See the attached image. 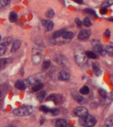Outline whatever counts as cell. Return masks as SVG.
<instances>
[{"mask_svg":"<svg viewBox=\"0 0 113 127\" xmlns=\"http://www.w3.org/2000/svg\"><path fill=\"white\" fill-rule=\"evenodd\" d=\"M75 60L77 65L79 66H85L87 63V58L85 55V53H84L81 50H76L74 54Z\"/></svg>","mask_w":113,"mask_h":127,"instance_id":"cell-1","label":"cell"},{"mask_svg":"<svg viewBox=\"0 0 113 127\" xmlns=\"http://www.w3.org/2000/svg\"><path fill=\"white\" fill-rule=\"evenodd\" d=\"M33 112V108L29 105H24L14 109L13 111V114L18 116H27L32 114Z\"/></svg>","mask_w":113,"mask_h":127,"instance_id":"cell-2","label":"cell"},{"mask_svg":"<svg viewBox=\"0 0 113 127\" xmlns=\"http://www.w3.org/2000/svg\"><path fill=\"white\" fill-rule=\"evenodd\" d=\"M79 123L84 127H93L96 125L97 119L95 116L87 114L83 118H79Z\"/></svg>","mask_w":113,"mask_h":127,"instance_id":"cell-3","label":"cell"},{"mask_svg":"<svg viewBox=\"0 0 113 127\" xmlns=\"http://www.w3.org/2000/svg\"><path fill=\"white\" fill-rule=\"evenodd\" d=\"M44 76L42 74H35L31 76L28 77L27 79V83L28 85H35L38 83H40L44 79Z\"/></svg>","mask_w":113,"mask_h":127,"instance_id":"cell-4","label":"cell"},{"mask_svg":"<svg viewBox=\"0 0 113 127\" xmlns=\"http://www.w3.org/2000/svg\"><path fill=\"white\" fill-rule=\"evenodd\" d=\"M73 112H74V114L79 118H83V117H85L87 114H89L87 109L83 107H76L73 111Z\"/></svg>","mask_w":113,"mask_h":127,"instance_id":"cell-5","label":"cell"},{"mask_svg":"<svg viewBox=\"0 0 113 127\" xmlns=\"http://www.w3.org/2000/svg\"><path fill=\"white\" fill-rule=\"evenodd\" d=\"M91 35V32L89 30H82L79 32L78 34V38L80 40H85L89 38Z\"/></svg>","mask_w":113,"mask_h":127,"instance_id":"cell-6","label":"cell"},{"mask_svg":"<svg viewBox=\"0 0 113 127\" xmlns=\"http://www.w3.org/2000/svg\"><path fill=\"white\" fill-rule=\"evenodd\" d=\"M55 61L61 66H67L69 64V62H68L66 58H64L62 55H57L55 58Z\"/></svg>","mask_w":113,"mask_h":127,"instance_id":"cell-7","label":"cell"},{"mask_svg":"<svg viewBox=\"0 0 113 127\" xmlns=\"http://www.w3.org/2000/svg\"><path fill=\"white\" fill-rule=\"evenodd\" d=\"M47 101L48 100H51V101H53L56 104L60 103L62 101V97L61 95H56V94H52V95H50L48 97H47L46 99Z\"/></svg>","mask_w":113,"mask_h":127,"instance_id":"cell-8","label":"cell"},{"mask_svg":"<svg viewBox=\"0 0 113 127\" xmlns=\"http://www.w3.org/2000/svg\"><path fill=\"white\" fill-rule=\"evenodd\" d=\"M42 23L44 25V27H45V29L47 30V31H52L54 27V23H52V21H50V20H48V19H43L42 21Z\"/></svg>","mask_w":113,"mask_h":127,"instance_id":"cell-9","label":"cell"},{"mask_svg":"<svg viewBox=\"0 0 113 127\" xmlns=\"http://www.w3.org/2000/svg\"><path fill=\"white\" fill-rule=\"evenodd\" d=\"M94 50H95V52H98L100 55L101 56H105L106 54V51L105 49L103 48L102 45L98 43L96 45H94Z\"/></svg>","mask_w":113,"mask_h":127,"instance_id":"cell-10","label":"cell"},{"mask_svg":"<svg viewBox=\"0 0 113 127\" xmlns=\"http://www.w3.org/2000/svg\"><path fill=\"white\" fill-rule=\"evenodd\" d=\"M58 78L60 81H68L70 79V74L66 71H62L58 74Z\"/></svg>","mask_w":113,"mask_h":127,"instance_id":"cell-11","label":"cell"},{"mask_svg":"<svg viewBox=\"0 0 113 127\" xmlns=\"http://www.w3.org/2000/svg\"><path fill=\"white\" fill-rule=\"evenodd\" d=\"M15 87L19 90H25L26 89V84L23 80L17 81L15 83Z\"/></svg>","mask_w":113,"mask_h":127,"instance_id":"cell-12","label":"cell"},{"mask_svg":"<svg viewBox=\"0 0 113 127\" xmlns=\"http://www.w3.org/2000/svg\"><path fill=\"white\" fill-rule=\"evenodd\" d=\"M74 99L80 105H83L87 103V99L82 95H75L74 96Z\"/></svg>","mask_w":113,"mask_h":127,"instance_id":"cell-13","label":"cell"},{"mask_svg":"<svg viewBox=\"0 0 113 127\" xmlns=\"http://www.w3.org/2000/svg\"><path fill=\"white\" fill-rule=\"evenodd\" d=\"M21 42L19 40H16L15 42H13V46L11 47V52L12 53L15 52L20 47H21Z\"/></svg>","mask_w":113,"mask_h":127,"instance_id":"cell-14","label":"cell"},{"mask_svg":"<svg viewBox=\"0 0 113 127\" xmlns=\"http://www.w3.org/2000/svg\"><path fill=\"white\" fill-rule=\"evenodd\" d=\"M55 125L56 127H68L66 121L62 119H58L56 121Z\"/></svg>","mask_w":113,"mask_h":127,"instance_id":"cell-15","label":"cell"},{"mask_svg":"<svg viewBox=\"0 0 113 127\" xmlns=\"http://www.w3.org/2000/svg\"><path fill=\"white\" fill-rule=\"evenodd\" d=\"M92 68H93V70L94 73L96 74V76H99L101 75V74H102V71H101L100 68L96 64L93 63V64H92Z\"/></svg>","mask_w":113,"mask_h":127,"instance_id":"cell-16","label":"cell"},{"mask_svg":"<svg viewBox=\"0 0 113 127\" xmlns=\"http://www.w3.org/2000/svg\"><path fill=\"white\" fill-rule=\"evenodd\" d=\"M66 31V30L65 29H60L59 30V31H56L54 32L52 36H53L54 38H59L60 36H62V34H64Z\"/></svg>","mask_w":113,"mask_h":127,"instance_id":"cell-17","label":"cell"},{"mask_svg":"<svg viewBox=\"0 0 113 127\" xmlns=\"http://www.w3.org/2000/svg\"><path fill=\"white\" fill-rule=\"evenodd\" d=\"M62 37L64 38V39H67V40H70V39H72L74 36V34L72 32L70 31H66L64 32V34H62Z\"/></svg>","mask_w":113,"mask_h":127,"instance_id":"cell-18","label":"cell"},{"mask_svg":"<svg viewBox=\"0 0 113 127\" xmlns=\"http://www.w3.org/2000/svg\"><path fill=\"white\" fill-rule=\"evenodd\" d=\"M12 41H13V38L8 36V37H6V38H3L2 40H0V45L7 46V45H9Z\"/></svg>","mask_w":113,"mask_h":127,"instance_id":"cell-19","label":"cell"},{"mask_svg":"<svg viewBox=\"0 0 113 127\" xmlns=\"http://www.w3.org/2000/svg\"><path fill=\"white\" fill-rule=\"evenodd\" d=\"M103 127H113V116H110L107 119Z\"/></svg>","mask_w":113,"mask_h":127,"instance_id":"cell-20","label":"cell"},{"mask_svg":"<svg viewBox=\"0 0 113 127\" xmlns=\"http://www.w3.org/2000/svg\"><path fill=\"white\" fill-rule=\"evenodd\" d=\"M32 61L34 64H38L41 62V56L39 53H37V54H34V55L32 56Z\"/></svg>","mask_w":113,"mask_h":127,"instance_id":"cell-21","label":"cell"},{"mask_svg":"<svg viewBox=\"0 0 113 127\" xmlns=\"http://www.w3.org/2000/svg\"><path fill=\"white\" fill-rule=\"evenodd\" d=\"M46 95V92L44 91H40L36 94V99L39 100V102H42L44 100Z\"/></svg>","mask_w":113,"mask_h":127,"instance_id":"cell-22","label":"cell"},{"mask_svg":"<svg viewBox=\"0 0 113 127\" xmlns=\"http://www.w3.org/2000/svg\"><path fill=\"white\" fill-rule=\"evenodd\" d=\"M85 55L87 57L89 58H91V59H97V56L96 54L93 52L91 51H86Z\"/></svg>","mask_w":113,"mask_h":127,"instance_id":"cell-23","label":"cell"},{"mask_svg":"<svg viewBox=\"0 0 113 127\" xmlns=\"http://www.w3.org/2000/svg\"><path fill=\"white\" fill-rule=\"evenodd\" d=\"M9 60L8 59H1L0 60V70L6 67L9 63Z\"/></svg>","mask_w":113,"mask_h":127,"instance_id":"cell-24","label":"cell"},{"mask_svg":"<svg viewBox=\"0 0 113 127\" xmlns=\"http://www.w3.org/2000/svg\"><path fill=\"white\" fill-rule=\"evenodd\" d=\"M44 86V84L42 83H38L34 85V86L32 87V90L33 91H39V90H41Z\"/></svg>","mask_w":113,"mask_h":127,"instance_id":"cell-25","label":"cell"},{"mask_svg":"<svg viewBox=\"0 0 113 127\" xmlns=\"http://www.w3.org/2000/svg\"><path fill=\"white\" fill-rule=\"evenodd\" d=\"M89 91L90 90L89 87H87V86H83L82 88H81L79 92H80V93L82 94V95H87V94L89 93Z\"/></svg>","mask_w":113,"mask_h":127,"instance_id":"cell-26","label":"cell"},{"mask_svg":"<svg viewBox=\"0 0 113 127\" xmlns=\"http://www.w3.org/2000/svg\"><path fill=\"white\" fill-rule=\"evenodd\" d=\"M17 15L15 12H11L10 14H9V21L11 23H14L16 20H17Z\"/></svg>","mask_w":113,"mask_h":127,"instance_id":"cell-27","label":"cell"},{"mask_svg":"<svg viewBox=\"0 0 113 127\" xmlns=\"http://www.w3.org/2000/svg\"><path fill=\"white\" fill-rule=\"evenodd\" d=\"M50 65H51V62L49 61V60H45L42 64V68L43 70H46L47 69L50 67Z\"/></svg>","mask_w":113,"mask_h":127,"instance_id":"cell-28","label":"cell"},{"mask_svg":"<svg viewBox=\"0 0 113 127\" xmlns=\"http://www.w3.org/2000/svg\"><path fill=\"white\" fill-rule=\"evenodd\" d=\"M106 53H107L109 56H113V46H107L105 48Z\"/></svg>","mask_w":113,"mask_h":127,"instance_id":"cell-29","label":"cell"},{"mask_svg":"<svg viewBox=\"0 0 113 127\" xmlns=\"http://www.w3.org/2000/svg\"><path fill=\"white\" fill-rule=\"evenodd\" d=\"M113 5V0H106L105 1L102 3V7H107L109 6H111Z\"/></svg>","mask_w":113,"mask_h":127,"instance_id":"cell-30","label":"cell"},{"mask_svg":"<svg viewBox=\"0 0 113 127\" xmlns=\"http://www.w3.org/2000/svg\"><path fill=\"white\" fill-rule=\"evenodd\" d=\"M83 24L85 26V27H90V26L91 25L92 23H91V21L90 20V19L89 17H85L84 20L83 21Z\"/></svg>","mask_w":113,"mask_h":127,"instance_id":"cell-31","label":"cell"},{"mask_svg":"<svg viewBox=\"0 0 113 127\" xmlns=\"http://www.w3.org/2000/svg\"><path fill=\"white\" fill-rule=\"evenodd\" d=\"M10 0H0V8H3L9 4Z\"/></svg>","mask_w":113,"mask_h":127,"instance_id":"cell-32","label":"cell"},{"mask_svg":"<svg viewBox=\"0 0 113 127\" xmlns=\"http://www.w3.org/2000/svg\"><path fill=\"white\" fill-rule=\"evenodd\" d=\"M54 14H55V13H54V10L51 9V10L48 11L46 13V14H45V15H46V17H48V18L51 19V18H52V17L54 16Z\"/></svg>","mask_w":113,"mask_h":127,"instance_id":"cell-33","label":"cell"},{"mask_svg":"<svg viewBox=\"0 0 113 127\" xmlns=\"http://www.w3.org/2000/svg\"><path fill=\"white\" fill-rule=\"evenodd\" d=\"M7 51V46L0 45V56H3Z\"/></svg>","mask_w":113,"mask_h":127,"instance_id":"cell-34","label":"cell"},{"mask_svg":"<svg viewBox=\"0 0 113 127\" xmlns=\"http://www.w3.org/2000/svg\"><path fill=\"white\" fill-rule=\"evenodd\" d=\"M99 95H100L102 98L107 97V93L105 89H100L99 90Z\"/></svg>","mask_w":113,"mask_h":127,"instance_id":"cell-35","label":"cell"},{"mask_svg":"<svg viewBox=\"0 0 113 127\" xmlns=\"http://www.w3.org/2000/svg\"><path fill=\"white\" fill-rule=\"evenodd\" d=\"M40 110H41V111H43V112H48L50 111L51 109H50L49 107H46V105H42L41 106V107H40Z\"/></svg>","mask_w":113,"mask_h":127,"instance_id":"cell-36","label":"cell"},{"mask_svg":"<svg viewBox=\"0 0 113 127\" xmlns=\"http://www.w3.org/2000/svg\"><path fill=\"white\" fill-rule=\"evenodd\" d=\"M50 112H51L53 115H58L60 114V111L58 109H51Z\"/></svg>","mask_w":113,"mask_h":127,"instance_id":"cell-37","label":"cell"},{"mask_svg":"<svg viewBox=\"0 0 113 127\" xmlns=\"http://www.w3.org/2000/svg\"><path fill=\"white\" fill-rule=\"evenodd\" d=\"M85 12L87 13H89V14H91V15H94L95 16H96L97 17V15H96V13L95 12V11L94 10H92V9H85Z\"/></svg>","mask_w":113,"mask_h":127,"instance_id":"cell-38","label":"cell"},{"mask_svg":"<svg viewBox=\"0 0 113 127\" xmlns=\"http://www.w3.org/2000/svg\"><path fill=\"white\" fill-rule=\"evenodd\" d=\"M100 13L101 15H105L107 13V7H103L100 10Z\"/></svg>","mask_w":113,"mask_h":127,"instance_id":"cell-39","label":"cell"},{"mask_svg":"<svg viewBox=\"0 0 113 127\" xmlns=\"http://www.w3.org/2000/svg\"><path fill=\"white\" fill-rule=\"evenodd\" d=\"M75 23L77 24L79 27H81V26L82 25V21H81L79 19L77 18V19H75Z\"/></svg>","mask_w":113,"mask_h":127,"instance_id":"cell-40","label":"cell"},{"mask_svg":"<svg viewBox=\"0 0 113 127\" xmlns=\"http://www.w3.org/2000/svg\"><path fill=\"white\" fill-rule=\"evenodd\" d=\"M104 35H105L107 37H109V36H111V32H110V31L109 29L106 30V31L104 32Z\"/></svg>","mask_w":113,"mask_h":127,"instance_id":"cell-41","label":"cell"},{"mask_svg":"<svg viewBox=\"0 0 113 127\" xmlns=\"http://www.w3.org/2000/svg\"><path fill=\"white\" fill-rule=\"evenodd\" d=\"M73 1L75 3H79V4L83 3V0H73Z\"/></svg>","mask_w":113,"mask_h":127,"instance_id":"cell-42","label":"cell"},{"mask_svg":"<svg viewBox=\"0 0 113 127\" xmlns=\"http://www.w3.org/2000/svg\"><path fill=\"white\" fill-rule=\"evenodd\" d=\"M111 99L113 100V90L112 91H111Z\"/></svg>","mask_w":113,"mask_h":127,"instance_id":"cell-43","label":"cell"},{"mask_svg":"<svg viewBox=\"0 0 113 127\" xmlns=\"http://www.w3.org/2000/svg\"><path fill=\"white\" fill-rule=\"evenodd\" d=\"M109 20L110 21H111V22H113V18H110V19H109Z\"/></svg>","mask_w":113,"mask_h":127,"instance_id":"cell-44","label":"cell"},{"mask_svg":"<svg viewBox=\"0 0 113 127\" xmlns=\"http://www.w3.org/2000/svg\"><path fill=\"white\" fill-rule=\"evenodd\" d=\"M2 95H3L2 91H1V90H0V97H1V96H2Z\"/></svg>","mask_w":113,"mask_h":127,"instance_id":"cell-45","label":"cell"},{"mask_svg":"<svg viewBox=\"0 0 113 127\" xmlns=\"http://www.w3.org/2000/svg\"><path fill=\"white\" fill-rule=\"evenodd\" d=\"M1 35H0V40H1Z\"/></svg>","mask_w":113,"mask_h":127,"instance_id":"cell-46","label":"cell"},{"mask_svg":"<svg viewBox=\"0 0 113 127\" xmlns=\"http://www.w3.org/2000/svg\"></svg>","mask_w":113,"mask_h":127,"instance_id":"cell-47","label":"cell"}]
</instances>
